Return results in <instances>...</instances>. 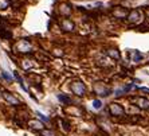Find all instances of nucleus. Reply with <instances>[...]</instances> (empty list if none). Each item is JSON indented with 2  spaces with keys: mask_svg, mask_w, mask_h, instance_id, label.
<instances>
[{
  "mask_svg": "<svg viewBox=\"0 0 149 136\" xmlns=\"http://www.w3.org/2000/svg\"><path fill=\"white\" fill-rule=\"evenodd\" d=\"M93 105H94V108H95V109H100V108H101V101L95 100V101L93 102Z\"/></svg>",
  "mask_w": 149,
  "mask_h": 136,
  "instance_id": "obj_5",
  "label": "nucleus"
},
{
  "mask_svg": "<svg viewBox=\"0 0 149 136\" xmlns=\"http://www.w3.org/2000/svg\"><path fill=\"white\" fill-rule=\"evenodd\" d=\"M137 101H139V104H140L141 108H149V101H146V100H144V98H139Z\"/></svg>",
  "mask_w": 149,
  "mask_h": 136,
  "instance_id": "obj_3",
  "label": "nucleus"
},
{
  "mask_svg": "<svg viewBox=\"0 0 149 136\" xmlns=\"http://www.w3.org/2000/svg\"><path fill=\"white\" fill-rule=\"evenodd\" d=\"M4 97H6V100H7V101L12 102V104H19V101H17L16 98L12 97V96H11L10 93H6V94H4Z\"/></svg>",
  "mask_w": 149,
  "mask_h": 136,
  "instance_id": "obj_2",
  "label": "nucleus"
},
{
  "mask_svg": "<svg viewBox=\"0 0 149 136\" xmlns=\"http://www.w3.org/2000/svg\"><path fill=\"white\" fill-rule=\"evenodd\" d=\"M3 77H4V78H7V80H12V78H11V76H8L6 72H3Z\"/></svg>",
  "mask_w": 149,
  "mask_h": 136,
  "instance_id": "obj_6",
  "label": "nucleus"
},
{
  "mask_svg": "<svg viewBox=\"0 0 149 136\" xmlns=\"http://www.w3.org/2000/svg\"><path fill=\"white\" fill-rule=\"evenodd\" d=\"M58 98H59V100H61L62 102H65V104H69V102H70V98H67L65 94H59Z\"/></svg>",
  "mask_w": 149,
  "mask_h": 136,
  "instance_id": "obj_4",
  "label": "nucleus"
},
{
  "mask_svg": "<svg viewBox=\"0 0 149 136\" xmlns=\"http://www.w3.org/2000/svg\"><path fill=\"white\" fill-rule=\"evenodd\" d=\"M111 112H113V113H114V115H122V113H124V109L122 108H120V107H118V104H111Z\"/></svg>",
  "mask_w": 149,
  "mask_h": 136,
  "instance_id": "obj_1",
  "label": "nucleus"
}]
</instances>
